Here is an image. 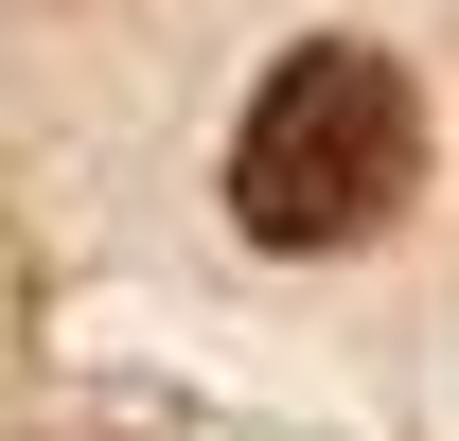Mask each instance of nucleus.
<instances>
[{
    "instance_id": "obj_1",
    "label": "nucleus",
    "mask_w": 459,
    "mask_h": 441,
    "mask_svg": "<svg viewBox=\"0 0 459 441\" xmlns=\"http://www.w3.org/2000/svg\"><path fill=\"white\" fill-rule=\"evenodd\" d=\"M406 177H424L406 71L371 54V36H318V54L265 71V107L230 142V212H247V247H371Z\"/></svg>"
}]
</instances>
